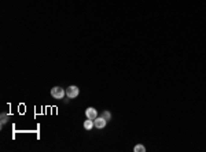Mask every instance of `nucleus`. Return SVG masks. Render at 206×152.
Masks as SVG:
<instances>
[{"label":"nucleus","instance_id":"nucleus-2","mask_svg":"<svg viewBox=\"0 0 206 152\" xmlns=\"http://www.w3.org/2000/svg\"><path fill=\"white\" fill-rule=\"evenodd\" d=\"M78 93H80V89H78L76 85H72V87H69L67 89H66V95H67V97H70V99L77 97Z\"/></svg>","mask_w":206,"mask_h":152},{"label":"nucleus","instance_id":"nucleus-3","mask_svg":"<svg viewBox=\"0 0 206 152\" xmlns=\"http://www.w3.org/2000/svg\"><path fill=\"white\" fill-rule=\"evenodd\" d=\"M85 117L89 119H96L98 118V111L96 108H94V107H88L87 110H85Z\"/></svg>","mask_w":206,"mask_h":152},{"label":"nucleus","instance_id":"nucleus-5","mask_svg":"<svg viewBox=\"0 0 206 152\" xmlns=\"http://www.w3.org/2000/svg\"><path fill=\"white\" fill-rule=\"evenodd\" d=\"M95 126V122H94V119H89V118H87V121L84 122V127L87 129V130H91L92 127Z\"/></svg>","mask_w":206,"mask_h":152},{"label":"nucleus","instance_id":"nucleus-6","mask_svg":"<svg viewBox=\"0 0 206 152\" xmlns=\"http://www.w3.org/2000/svg\"><path fill=\"white\" fill-rule=\"evenodd\" d=\"M102 117H103L105 119H106L107 122H109V121H110V118H111V114H110L109 111H103V112H102Z\"/></svg>","mask_w":206,"mask_h":152},{"label":"nucleus","instance_id":"nucleus-8","mask_svg":"<svg viewBox=\"0 0 206 152\" xmlns=\"http://www.w3.org/2000/svg\"><path fill=\"white\" fill-rule=\"evenodd\" d=\"M7 122V114H2V125H4Z\"/></svg>","mask_w":206,"mask_h":152},{"label":"nucleus","instance_id":"nucleus-4","mask_svg":"<svg viewBox=\"0 0 206 152\" xmlns=\"http://www.w3.org/2000/svg\"><path fill=\"white\" fill-rule=\"evenodd\" d=\"M94 122H95V126H96L98 129H103L107 123V121L103 118V117H98L96 119H94Z\"/></svg>","mask_w":206,"mask_h":152},{"label":"nucleus","instance_id":"nucleus-7","mask_svg":"<svg viewBox=\"0 0 206 152\" xmlns=\"http://www.w3.org/2000/svg\"><path fill=\"white\" fill-rule=\"evenodd\" d=\"M133 151L135 152H144V151H146V148H144L143 145H140V144H139V145H136L133 148Z\"/></svg>","mask_w":206,"mask_h":152},{"label":"nucleus","instance_id":"nucleus-1","mask_svg":"<svg viewBox=\"0 0 206 152\" xmlns=\"http://www.w3.org/2000/svg\"><path fill=\"white\" fill-rule=\"evenodd\" d=\"M51 95H52L54 99L61 100V99H63V96L66 95V92L61 87H54L52 89H51Z\"/></svg>","mask_w":206,"mask_h":152}]
</instances>
